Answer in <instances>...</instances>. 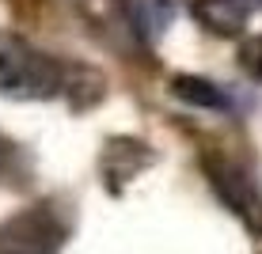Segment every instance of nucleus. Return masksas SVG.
<instances>
[{
  "instance_id": "2",
  "label": "nucleus",
  "mask_w": 262,
  "mask_h": 254,
  "mask_svg": "<svg viewBox=\"0 0 262 254\" xmlns=\"http://www.w3.org/2000/svg\"><path fill=\"white\" fill-rule=\"evenodd\" d=\"M69 216L61 205L38 201L0 220V254H57L69 239Z\"/></svg>"
},
{
  "instance_id": "6",
  "label": "nucleus",
  "mask_w": 262,
  "mask_h": 254,
  "mask_svg": "<svg viewBox=\"0 0 262 254\" xmlns=\"http://www.w3.org/2000/svg\"><path fill=\"white\" fill-rule=\"evenodd\" d=\"M171 95L179 99V103H190V106H202V110H221L228 114L232 110V95L224 91V87H216L213 80L205 76H175L171 80Z\"/></svg>"
},
{
  "instance_id": "7",
  "label": "nucleus",
  "mask_w": 262,
  "mask_h": 254,
  "mask_svg": "<svg viewBox=\"0 0 262 254\" xmlns=\"http://www.w3.org/2000/svg\"><path fill=\"white\" fill-rule=\"evenodd\" d=\"M175 15H179V0H129V19L144 42H160Z\"/></svg>"
},
{
  "instance_id": "8",
  "label": "nucleus",
  "mask_w": 262,
  "mask_h": 254,
  "mask_svg": "<svg viewBox=\"0 0 262 254\" xmlns=\"http://www.w3.org/2000/svg\"><path fill=\"white\" fill-rule=\"evenodd\" d=\"M236 61H239V68L247 72L251 80H258V84H262V34H255V38H243V42H239Z\"/></svg>"
},
{
  "instance_id": "1",
  "label": "nucleus",
  "mask_w": 262,
  "mask_h": 254,
  "mask_svg": "<svg viewBox=\"0 0 262 254\" xmlns=\"http://www.w3.org/2000/svg\"><path fill=\"white\" fill-rule=\"evenodd\" d=\"M65 65L19 34H0V95L15 103H42L61 95Z\"/></svg>"
},
{
  "instance_id": "5",
  "label": "nucleus",
  "mask_w": 262,
  "mask_h": 254,
  "mask_svg": "<svg viewBox=\"0 0 262 254\" xmlns=\"http://www.w3.org/2000/svg\"><path fill=\"white\" fill-rule=\"evenodd\" d=\"M255 4L258 0H194L190 12L209 34L236 38V34L247 31V19L255 15Z\"/></svg>"
},
{
  "instance_id": "10",
  "label": "nucleus",
  "mask_w": 262,
  "mask_h": 254,
  "mask_svg": "<svg viewBox=\"0 0 262 254\" xmlns=\"http://www.w3.org/2000/svg\"><path fill=\"white\" fill-rule=\"evenodd\" d=\"M258 4H262V0H258Z\"/></svg>"
},
{
  "instance_id": "3",
  "label": "nucleus",
  "mask_w": 262,
  "mask_h": 254,
  "mask_svg": "<svg viewBox=\"0 0 262 254\" xmlns=\"http://www.w3.org/2000/svg\"><path fill=\"white\" fill-rule=\"evenodd\" d=\"M205 175H209L216 197H221L251 232H262V194H258L255 178H251L236 159H224V156H205Z\"/></svg>"
},
{
  "instance_id": "9",
  "label": "nucleus",
  "mask_w": 262,
  "mask_h": 254,
  "mask_svg": "<svg viewBox=\"0 0 262 254\" xmlns=\"http://www.w3.org/2000/svg\"><path fill=\"white\" fill-rule=\"evenodd\" d=\"M4 156H8V144L0 141V167H4Z\"/></svg>"
},
{
  "instance_id": "4",
  "label": "nucleus",
  "mask_w": 262,
  "mask_h": 254,
  "mask_svg": "<svg viewBox=\"0 0 262 254\" xmlns=\"http://www.w3.org/2000/svg\"><path fill=\"white\" fill-rule=\"evenodd\" d=\"M156 163V152L137 137H111L103 144V156H99V171H103V182L111 194H122L129 178H137L141 171H148Z\"/></svg>"
}]
</instances>
